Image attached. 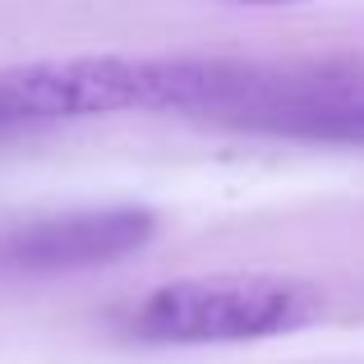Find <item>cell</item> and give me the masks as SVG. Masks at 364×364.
<instances>
[{
	"label": "cell",
	"instance_id": "6da1fadb",
	"mask_svg": "<svg viewBox=\"0 0 364 364\" xmlns=\"http://www.w3.org/2000/svg\"><path fill=\"white\" fill-rule=\"evenodd\" d=\"M323 295L300 277H185L148 291L129 314V332L148 346H231L314 323Z\"/></svg>",
	"mask_w": 364,
	"mask_h": 364
},
{
	"label": "cell",
	"instance_id": "7a4b0ae2",
	"mask_svg": "<svg viewBox=\"0 0 364 364\" xmlns=\"http://www.w3.org/2000/svg\"><path fill=\"white\" fill-rule=\"evenodd\" d=\"M139 107L134 55H55L0 70V129L97 120Z\"/></svg>",
	"mask_w": 364,
	"mask_h": 364
},
{
	"label": "cell",
	"instance_id": "3957f363",
	"mask_svg": "<svg viewBox=\"0 0 364 364\" xmlns=\"http://www.w3.org/2000/svg\"><path fill=\"white\" fill-rule=\"evenodd\" d=\"M157 235V213L139 203H111V208H74L23 222L0 235V267L5 272H83L107 267L139 254Z\"/></svg>",
	"mask_w": 364,
	"mask_h": 364
},
{
	"label": "cell",
	"instance_id": "277c9868",
	"mask_svg": "<svg viewBox=\"0 0 364 364\" xmlns=\"http://www.w3.org/2000/svg\"><path fill=\"white\" fill-rule=\"evenodd\" d=\"M231 5H258V9H277V5H304V0H231Z\"/></svg>",
	"mask_w": 364,
	"mask_h": 364
}]
</instances>
